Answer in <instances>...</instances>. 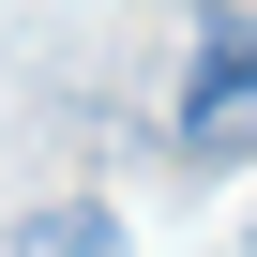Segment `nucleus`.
<instances>
[{"label":"nucleus","mask_w":257,"mask_h":257,"mask_svg":"<svg viewBox=\"0 0 257 257\" xmlns=\"http://www.w3.org/2000/svg\"><path fill=\"white\" fill-rule=\"evenodd\" d=\"M16 257H121V212L61 197V212H31V227H16Z\"/></svg>","instance_id":"nucleus-2"},{"label":"nucleus","mask_w":257,"mask_h":257,"mask_svg":"<svg viewBox=\"0 0 257 257\" xmlns=\"http://www.w3.org/2000/svg\"><path fill=\"white\" fill-rule=\"evenodd\" d=\"M242 242H257V212H242Z\"/></svg>","instance_id":"nucleus-3"},{"label":"nucleus","mask_w":257,"mask_h":257,"mask_svg":"<svg viewBox=\"0 0 257 257\" xmlns=\"http://www.w3.org/2000/svg\"><path fill=\"white\" fill-rule=\"evenodd\" d=\"M167 137H182L197 167H212V152H257V16H227V0L197 16V91H182Z\"/></svg>","instance_id":"nucleus-1"}]
</instances>
